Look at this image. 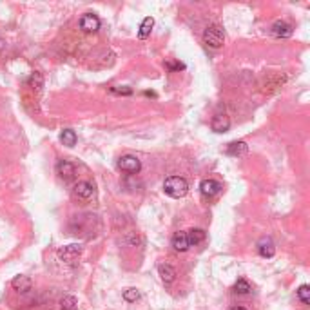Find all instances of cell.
Segmentation results:
<instances>
[{
    "label": "cell",
    "mask_w": 310,
    "mask_h": 310,
    "mask_svg": "<svg viewBox=\"0 0 310 310\" xmlns=\"http://www.w3.org/2000/svg\"><path fill=\"white\" fill-rule=\"evenodd\" d=\"M80 29L85 31V33H96L100 29V18L93 13H85L80 18Z\"/></svg>",
    "instance_id": "cell-5"
},
{
    "label": "cell",
    "mask_w": 310,
    "mask_h": 310,
    "mask_svg": "<svg viewBox=\"0 0 310 310\" xmlns=\"http://www.w3.org/2000/svg\"><path fill=\"white\" fill-rule=\"evenodd\" d=\"M58 258H60L62 261H65V263H73V261L78 258V256L82 254V245H78V243H71V245H64L58 249Z\"/></svg>",
    "instance_id": "cell-4"
},
{
    "label": "cell",
    "mask_w": 310,
    "mask_h": 310,
    "mask_svg": "<svg viewBox=\"0 0 310 310\" xmlns=\"http://www.w3.org/2000/svg\"><path fill=\"white\" fill-rule=\"evenodd\" d=\"M113 93H120V95H131L133 91L129 89V87H113Z\"/></svg>",
    "instance_id": "cell-24"
},
{
    "label": "cell",
    "mask_w": 310,
    "mask_h": 310,
    "mask_svg": "<svg viewBox=\"0 0 310 310\" xmlns=\"http://www.w3.org/2000/svg\"><path fill=\"white\" fill-rule=\"evenodd\" d=\"M118 169L125 174H138L142 169V161L133 155H125L118 160Z\"/></svg>",
    "instance_id": "cell-3"
},
{
    "label": "cell",
    "mask_w": 310,
    "mask_h": 310,
    "mask_svg": "<svg viewBox=\"0 0 310 310\" xmlns=\"http://www.w3.org/2000/svg\"><path fill=\"white\" fill-rule=\"evenodd\" d=\"M258 252H260V256H263V258H272V256L276 254V245H274V241L270 240L269 236H265V238H261L260 243H258Z\"/></svg>",
    "instance_id": "cell-10"
},
{
    "label": "cell",
    "mask_w": 310,
    "mask_h": 310,
    "mask_svg": "<svg viewBox=\"0 0 310 310\" xmlns=\"http://www.w3.org/2000/svg\"><path fill=\"white\" fill-rule=\"evenodd\" d=\"M163 190H165V194L170 196V198H183L189 192V183L181 176H169L163 181Z\"/></svg>",
    "instance_id": "cell-1"
},
{
    "label": "cell",
    "mask_w": 310,
    "mask_h": 310,
    "mask_svg": "<svg viewBox=\"0 0 310 310\" xmlns=\"http://www.w3.org/2000/svg\"><path fill=\"white\" fill-rule=\"evenodd\" d=\"M169 69H185V65L183 64H167Z\"/></svg>",
    "instance_id": "cell-25"
},
{
    "label": "cell",
    "mask_w": 310,
    "mask_h": 310,
    "mask_svg": "<svg viewBox=\"0 0 310 310\" xmlns=\"http://www.w3.org/2000/svg\"><path fill=\"white\" fill-rule=\"evenodd\" d=\"M60 309L62 310H78V300L75 296H64L60 300Z\"/></svg>",
    "instance_id": "cell-19"
},
{
    "label": "cell",
    "mask_w": 310,
    "mask_h": 310,
    "mask_svg": "<svg viewBox=\"0 0 310 310\" xmlns=\"http://www.w3.org/2000/svg\"><path fill=\"white\" fill-rule=\"evenodd\" d=\"M73 194L76 196V198H80V200H89L91 196L95 194V187H93V183L91 181H78L75 187H73Z\"/></svg>",
    "instance_id": "cell-6"
},
{
    "label": "cell",
    "mask_w": 310,
    "mask_h": 310,
    "mask_svg": "<svg viewBox=\"0 0 310 310\" xmlns=\"http://www.w3.org/2000/svg\"><path fill=\"white\" fill-rule=\"evenodd\" d=\"M56 174L60 176L62 180H71L76 174V167L67 160H60L56 163Z\"/></svg>",
    "instance_id": "cell-9"
},
{
    "label": "cell",
    "mask_w": 310,
    "mask_h": 310,
    "mask_svg": "<svg viewBox=\"0 0 310 310\" xmlns=\"http://www.w3.org/2000/svg\"><path fill=\"white\" fill-rule=\"evenodd\" d=\"M292 33H294V29H292V25L287 24V22H274L272 24V27H270V35L276 36V38H289V36H292Z\"/></svg>",
    "instance_id": "cell-7"
},
{
    "label": "cell",
    "mask_w": 310,
    "mask_h": 310,
    "mask_svg": "<svg viewBox=\"0 0 310 310\" xmlns=\"http://www.w3.org/2000/svg\"><path fill=\"white\" fill-rule=\"evenodd\" d=\"M220 190H221V183L216 180H203L200 183V192L205 198H214V196L220 194Z\"/></svg>",
    "instance_id": "cell-8"
},
{
    "label": "cell",
    "mask_w": 310,
    "mask_h": 310,
    "mask_svg": "<svg viewBox=\"0 0 310 310\" xmlns=\"http://www.w3.org/2000/svg\"><path fill=\"white\" fill-rule=\"evenodd\" d=\"M153 27H155V18H153V16H147V18H144V22H142V25H140V31H138V36H140L142 40H144V38H147V36L151 35Z\"/></svg>",
    "instance_id": "cell-17"
},
{
    "label": "cell",
    "mask_w": 310,
    "mask_h": 310,
    "mask_svg": "<svg viewBox=\"0 0 310 310\" xmlns=\"http://www.w3.org/2000/svg\"><path fill=\"white\" fill-rule=\"evenodd\" d=\"M124 300L127 301V303H135V301L140 300V292H138L136 289H133V287H131V289H125L124 290Z\"/></svg>",
    "instance_id": "cell-22"
},
{
    "label": "cell",
    "mask_w": 310,
    "mask_h": 310,
    "mask_svg": "<svg viewBox=\"0 0 310 310\" xmlns=\"http://www.w3.org/2000/svg\"><path fill=\"white\" fill-rule=\"evenodd\" d=\"M298 298H300V301L303 303V305H309L310 303V287L301 285L300 289H298Z\"/></svg>",
    "instance_id": "cell-21"
},
{
    "label": "cell",
    "mask_w": 310,
    "mask_h": 310,
    "mask_svg": "<svg viewBox=\"0 0 310 310\" xmlns=\"http://www.w3.org/2000/svg\"><path fill=\"white\" fill-rule=\"evenodd\" d=\"M60 142L65 147H75L76 145V133L73 129H64L60 133Z\"/></svg>",
    "instance_id": "cell-18"
},
{
    "label": "cell",
    "mask_w": 310,
    "mask_h": 310,
    "mask_svg": "<svg viewBox=\"0 0 310 310\" xmlns=\"http://www.w3.org/2000/svg\"><path fill=\"white\" fill-rule=\"evenodd\" d=\"M210 129L214 133H227L230 129V120L225 115H216L210 122Z\"/></svg>",
    "instance_id": "cell-11"
},
{
    "label": "cell",
    "mask_w": 310,
    "mask_h": 310,
    "mask_svg": "<svg viewBox=\"0 0 310 310\" xmlns=\"http://www.w3.org/2000/svg\"><path fill=\"white\" fill-rule=\"evenodd\" d=\"M172 247H174V250H178V252H187L189 250V240H187V232H176L174 236H172Z\"/></svg>",
    "instance_id": "cell-15"
},
{
    "label": "cell",
    "mask_w": 310,
    "mask_h": 310,
    "mask_svg": "<svg viewBox=\"0 0 310 310\" xmlns=\"http://www.w3.org/2000/svg\"><path fill=\"white\" fill-rule=\"evenodd\" d=\"M158 274H160L161 281H163L165 285H169V283H172V281L176 280V270H174V267L169 265V263L158 265Z\"/></svg>",
    "instance_id": "cell-12"
},
{
    "label": "cell",
    "mask_w": 310,
    "mask_h": 310,
    "mask_svg": "<svg viewBox=\"0 0 310 310\" xmlns=\"http://www.w3.org/2000/svg\"><path fill=\"white\" fill-rule=\"evenodd\" d=\"M230 310H247V309H243V307H234V309H230Z\"/></svg>",
    "instance_id": "cell-26"
},
{
    "label": "cell",
    "mask_w": 310,
    "mask_h": 310,
    "mask_svg": "<svg viewBox=\"0 0 310 310\" xmlns=\"http://www.w3.org/2000/svg\"><path fill=\"white\" fill-rule=\"evenodd\" d=\"M249 151V147H247L245 142H230L229 145H227L225 149V155L227 156H234V158H240V156H243Z\"/></svg>",
    "instance_id": "cell-13"
},
{
    "label": "cell",
    "mask_w": 310,
    "mask_h": 310,
    "mask_svg": "<svg viewBox=\"0 0 310 310\" xmlns=\"http://www.w3.org/2000/svg\"><path fill=\"white\" fill-rule=\"evenodd\" d=\"M250 290H252V287H250L249 281L243 280V278H241V280H238L234 283V292H236V294H249Z\"/></svg>",
    "instance_id": "cell-20"
},
{
    "label": "cell",
    "mask_w": 310,
    "mask_h": 310,
    "mask_svg": "<svg viewBox=\"0 0 310 310\" xmlns=\"http://www.w3.org/2000/svg\"><path fill=\"white\" fill-rule=\"evenodd\" d=\"M29 85L33 89H40L42 85H44V78H42L40 73H33V75L29 76Z\"/></svg>",
    "instance_id": "cell-23"
},
{
    "label": "cell",
    "mask_w": 310,
    "mask_h": 310,
    "mask_svg": "<svg viewBox=\"0 0 310 310\" xmlns=\"http://www.w3.org/2000/svg\"><path fill=\"white\" fill-rule=\"evenodd\" d=\"M203 42H205L209 47L212 49H220L223 42H225V33L221 29L220 25H209L205 31H203Z\"/></svg>",
    "instance_id": "cell-2"
},
{
    "label": "cell",
    "mask_w": 310,
    "mask_h": 310,
    "mask_svg": "<svg viewBox=\"0 0 310 310\" xmlns=\"http://www.w3.org/2000/svg\"><path fill=\"white\" fill-rule=\"evenodd\" d=\"M207 232L201 229H192L187 232V240H189V245H200L201 241H205Z\"/></svg>",
    "instance_id": "cell-16"
},
{
    "label": "cell",
    "mask_w": 310,
    "mask_h": 310,
    "mask_svg": "<svg viewBox=\"0 0 310 310\" xmlns=\"http://www.w3.org/2000/svg\"><path fill=\"white\" fill-rule=\"evenodd\" d=\"M11 287L15 290H18V292H27V290H31V287H33V281H31V278H27V276L20 274L13 278Z\"/></svg>",
    "instance_id": "cell-14"
}]
</instances>
